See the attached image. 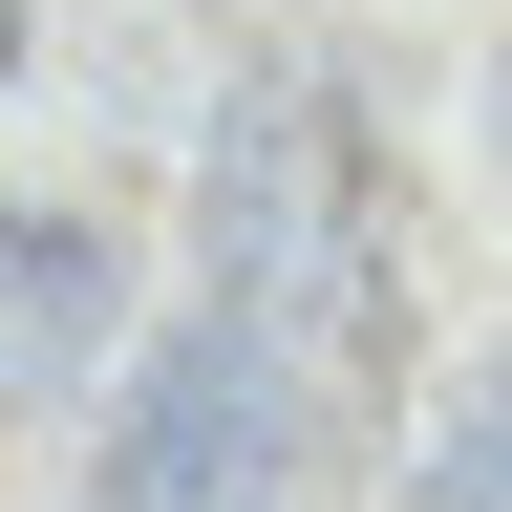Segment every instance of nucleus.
<instances>
[{
  "mask_svg": "<svg viewBox=\"0 0 512 512\" xmlns=\"http://www.w3.org/2000/svg\"><path fill=\"white\" fill-rule=\"evenodd\" d=\"M192 256L256 342H299L320 384L384 363V128L320 86V64H256L192 128Z\"/></svg>",
  "mask_w": 512,
  "mask_h": 512,
  "instance_id": "1",
  "label": "nucleus"
},
{
  "mask_svg": "<svg viewBox=\"0 0 512 512\" xmlns=\"http://www.w3.org/2000/svg\"><path fill=\"white\" fill-rule=\"evenodd\" d=\"M299 342H256V320L214 299V320H192V342H150V363H128V406H107V448H86V470L128 491V512H192V491H278L299 470Z\"/></svg>",
  "mask_w": 512,
  "mask_h": 512,
  "instance_id": "2",
  "label": "nucleus"
},
{
  "mask_svg": "<svg viewBox=\"0 0 512 512\" xmlns=\"http://www.w3.org/2000/svg\"><path fill=\"white\" fill-rule=\"evenodd\" d=\"M107 320H128V256L64 214V192H0V384L107 363Z\"/></svg>",
  "mask_w": 512,
  "mask_h": 512,
  "instance_id": "3",
  "label": "nucleus"
},
{
  "mask_svg": "<svg viewBox=\"0 0 512 512\" xmlns=\"http://www.w3.org/2000/svg\"><path fill=\"white\" fill-rule=\"evenodd\" d=\"M0 86H22V0H0Z\"/></svg>",
  "mask_w": 512,
  "mask_h": 512,
  "instance_id": "4",
  "label": "nucleus"
},
{
  "mask_svg": "<svg viewBox=\"0 0 512 512\" xmlns=\"http://www.w3.org/2000/svg\"><path fill=\"white\" fill-rule=\"evenodd\" d=\"M491 128H512V43H491Z\"/></svg>",
  "mask_w": 512,
  "mask_h": 512,
  "instance_id": "5",
  "label": "nucleus"
}]
</instances>
